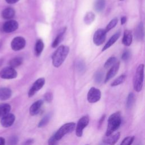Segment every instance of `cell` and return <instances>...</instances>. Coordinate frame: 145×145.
Returning <instances> with one entry per match:
<instances>
[{"instance_id": "obj_44", "label": "cell", "mask_w": 145, "mask_h": 145, "mask_svg": "<svg viewBox=\"0 0 145 145\" xmlns=\"http://www.w3.org/2000/svg\"><path fill=\"white\" fill-rule=\"evenodd\" d=\"M86 145H88V144H86Z\"/></svg>"}, {"instance_id": "obj_38", "label": "cell", "mask_w": 145, "mask_h": 145, "mask_svg": "<svg viewBox=\"0 0 145 145\" xmlns=\"http://www.w3.org/2000/svg\"><path fill=\"white\" fill-rule=\"evenodd\" d=\"M33 139H28L26 140L23 144L22 145H32L33 143Z\"/></svg>"}, {"instance_id": "obj_28", "label": "cell", "mask_w": 145, "mask_h": 145, "mask_svg": "<svg viewBox=\"0 0 145 145\" xmlns=\"http://www.w3.org/2000/svg\"><path fill=\"white\" fill-rule=\"evenodd\" d=\"M52 117V114L51 113H49L48 114H46V116H45L39 122L38 124V127H42L46 125L48 122H49L50 118Z\"/></svg>"}, {"instance_id": "obj_18", "label": "cell", "mask_w": 145, "mask_h": 145, "mask_svg": "<svg viewBox=\"0 0 145 145\" xmlns=\"http://www.w3.org/2000/svg\"><path fill=\"white\" fill-rule=\"evenodd\" d=\"M12 95L11 90L6 87L0 88V100H6L8 99Z\"/></svg>"}, {"instance_id": "obj_26", "label": "cell", "mask_w": 145, "mask_h": 145, "mask_svg": "<svg viewBox=\"0 0 145 145\" xmlns=\"http://www.w3.org/2000/svg\"><path fill=\"white\" fill-rule=\"evenodd\" d=\"M95 14L92 12H88L84 18V22L86 24H91L95 20Z\"/></svg>"}, {"instance_id": "obj_9", "label": "cell", "mask_w": 145, "mask_h": 145, "mask_svg": "<svg viewBox=\"0 0 145 145\" xmlns=\"http://www.w3.org/2000/svg\"><path fill=\"white\" fill-rule=\"evenodd\" d=\"M0 76L3 79H14L17 76V72L11 67H6L1 71Z\"/></svg>"}, {"instance_id": "obj_15", "label": "cell", "mask_w": 145, "mask_h": 145, "mask_svg": "<svg viewBox=\"0 0 145 145\" xmlns=\"http://www.w3.org/2000/svg\"><path fill=\"white\" fill-rule=\"evenodd\" d=\"M120 67V62H117L114 65H113L111 68L110 69V70H109V71L108 72L104 82L106 83L108 81H109L110 79H112L113 76H115V75L117 74V72L118 71Z\"/></svg>"}, {"instance_id": "obj_2", "label": "cell", "mask_w": 145, "mask_h": 145, "mask_svg": "<svg viewBox=\"0 0 145 145\" xmlns=\"http://www.w3.org/2000/svg\"><path fill=\"white\" fill-rule=\"evenodd\" d=\"M69 52V48L67 46H59L52 56L53 65L56 67H59L65 60Z\"/></svg>"}, {"instance_id": "obj_45", "label": "cell", "mask_w": 145, "mask_h": 145, "mask_svg": "<svg viewBox=\"0 0 145 145\" xmlns=\"http://www.w3.org/2000/svg\"><path fill=\"white\" fill-rule=\"evenodd\" d=\"M121 1H122V0H121Z\"/></svg>"}, {"instance_id": "obj_41", "label": "cell", "mask_w": 145, "mask_h": 145, "mask_svg": "<svg viewBox=\"0 0 145 145\" xmlns=\"http://www.w3.org/2000/svg\"><path fill=\"white\" fill-rule=\"evenodd\" d=\"M126 22V16H122L121 18V23L122 25L124 24Z\"/></svg>"}, {"instance_id": "obj_6", "label": "cell", "mask_w": 145, "mask_h": 145, "mask_svg": "<svg viewBox=\"0 0 145 145\" xmlns=\"http://www.w3.org/2000/svg\"><path fill=\"white\" fill-rule=\"evenodd\" d=\"M101 96V93L100 89L91 87L87 93V100L90 103H95L100 100Z\"/></svg>"}, {"instance_id": "obj_7", "label": "cell", "mask_w": 145, "mask_h": 145, "mask_svg": "<svg viewBox=\"0 0 145 145\" xmlns=\"http://www.w3.org/2000/svg\"><path fill=\"white\" fill-rule=\"evenodd\" d=\"M106 32L105 29H98L93 35V41L94 44L97 46L103 44L106 39Z\"/></svg>"}, {"instance_id": "obj_27", "label": "cell", "mask_w": 145, "mask_h": 145, "mask_svg": "<svg viewBox=\"0 0 145 145\" xmlns=\"http://www.w3.org/2000/svg\"><path fill=\"white\" fill-rule=\"evenodd\" d=\"M23 62V59L21 57H15L12 58L11 60H10L9 62V65L10 67L12 68L16 67L19 66H20Z\"/></svg>"}, {"instance_id": "obj_22", "label": "cell", "mask_w": 145, "mask_h": 145, "mask_svg": "<svg viewBox=\"0 0 145 145\" xmlns=\"http://www.w3.org/2000/svg\"><path fill=\"white\" fill-rule=\"evenodd\" d=\"M105 5V0H96L94 3V9L98 12H101Z\"/></svg>"}, {"instance_id": "obj_10", "label": "cell", "mask_w": 145, "mask_h": 145, "mask_svg": "<svg viewBox=\"0 0 145 145\" xmlns=\"http://www.w3.org/2000/svg\"><path fill=\"white\" fill-rule=\"evenodd\" d=\"M25 45V40L22 37H16L11 41V48L15 51L20 50L24 48Z\"/></svg>"}, {"instance_id": "obj_40", "label": "cell", "mask_w": 145, "mask_h": 145, "mask_svg": "<svg viewBox=\"0 0 145 145\" xmlns=\"http://www.w3.org/2000/svg\"><path fill=\"white\" fill-rule=\"evenodd\" d=\"M77 66H78V67L79 71H82V70H83L84 69V65L82 63V62L79 63Z\"/></svg>"}, {"instance_id": "obj_29", "label": "cell", "mask_w": 145, "mask_h": 145, "mask_svg": "<svg viewBox=\"0 0 145 145\" xmlns=\"http://www.w3.org/2000/svg\"><path fill=\"white\" fill-rule=\"evenodd\" d=\"M126 78V76L124 74L120 75L119 77L116 78L112 83H111V86H117L118 85H120L123 83Z\"/></svg>"}, {"instance_id": "obj_16", "label": "cell", "mask_w": 145, "mask_h": 145, "mask_svg": "<svg viewBox=\"0 0 145 145\" xmlns=\"http://www.w3.org/2000/svg\"><path fill=\"white\" fill-rule=\"evenodd\" d=\"M121 35V31H118L115 34H114L110 38V39L108 41V42L106 43V44L104 45V46L103 47L102 51H104L105 50H106L107 49L109 48L112 45H113L116 41L118 39V38L120 37Z\"/></svg>"}, {"instance_id": "obj_42", "label": "cell", "mask_w": 145, "mask_h": 145, "mask_svg": "<svg viewBox=\"0 0 145 145\" xmlns=\"http://www.w3.org/2000/svg\"><path fill=\"white\" fill-rule=\"evenodd\" d=\"M19 0H6V1L10 4H13V3H15L17 2H18Z\"/></svg>"}, {"instance_id": "obj_25", "label": "cell", "mask_w": 145, "mask_h": 145, "mask_svg": "<svg viewBox=\"0 0 145 145\" xmlns=\"http://www.w3.org/2000/svg\"><path fill=\"white\" fill-rule=\"evenodd\" d=\"M135 103V96L133 92H130L127 97V100H126V108L127 109H130L131 108L134 104Z\"/></svg>"}, {"instance_id": "obj_5", "label": "cell", "mask_w": 145, "mask_h": 145, "mask_svg": "<svg viewBox=\"0 0 145 145\" xmlns=\"http://www.w3.org/2000/svg\"><path fill=\"white\" fill-rule=\"evenodd\" d=\"M89 117L84 116L78 121L75 126V134L78 137H81L83 135V130L87 126L89 123Z\"/></svg>"}, {"instance_id": "obj_1", "label": "cell", "mask_w": 145, "mask_h": 145, "mask_svg": "<svg viewBox=\"0 0 145 145\" xmlns=\"http://www.w3.org/2000/svg\"><path fill=\"white\" fill-rule=\"evenodd\" d=\"M121 123V116L120 112H117L112 114L108 120V125L105 133V136L112 134L116 131Z\"/></svg>"}, {"instance_id": "obj_32", "label": "cell", "mask_w": 145, "mask_h": 145, "mask_svg": "<svg viewBox=\"0 0 145 145\" xmlns=\"http://www.w3.org/2000/svg\"><path fill=\"white\" fill-rule=\"evenodd\" d=\"M118 23V19L116 18H114L112 20H111V21L108 24L106 28L105 29V31L106 32H108L110 30H111L112 28H113L116 25V24H117Z\"/></svg>"}, {"instance_id": "obj_14", "label": "cell", "mask_w": 145, "mask_h": 145, "mask_svg": "<svg viewBox=\"0 0 145 145\" xmlns=\"http://www.w3.org/2000/svg\"><path fill=\"white\" fill-rule=\"evenodd\" d=\"M44 101L42 100H39L35 102H34L29 108V113L31 116H35L37 114L40 109L41 108L43 105Z\"/></svg>"}, {"instance_id": "obj_21", "label": "cell", "mask_w": 145, "mask_h": 145, "mask_svg": "<svg viewBox=\"0 0 145 145\" xmlns=\"http://www.w3.org/2000/svg\"><path fill=\"white\" fill-rule=\"evenodd\" d=\"M66 28H63L60 31V32H59V33L58 34V35L57 36V37H56V39H54V41L52 43V46L53 48H56L61 42V41L63 39V37L64 33L66 31Z\"/></svg>"}, {"instance_id": "obj_19", "label": "cell", "mask_w": 145, "mask_h": 145, "mask_svg": "<svg viewBox=\"0 0 145 145\" xmlns=\"http://www.w3.org/2000/svg\"><path fill=\"white\" fill-rule=\"evenodd\" d=\"M15 15V10L11 7L4 9L2 12V16L5 19H11Z\"/></svg>"}, {"instance_id": "obj_8", "label": "cell", "mask_w": 145, "mask_h": 145, "mask_svg": "<svg viewBox=\"0 0 145 145\" xmlns=\"http://www.w3.org/2000/svg\"><path fill=\"white\" fill-rule=\"evenodd\" d=\"M45 82V80L44 78H40L37 79L34 83L33 84L32 86L30 88L28 91V95L29 97H32L37 91H39L42 87L44 86Z\"/></svg>"}, {"instance_id": "obj_37", "label": "cell", "mask_w": 145, "mask_h": 145, "mask_svg": "<svg viewBox=\"0 0 145 145\" xmlns=\"http://www.w3.org/2000/svg\"><path fill=\"white\" fill-rule=\"evenodd\" d=\"M130 56V51L128 50H126L125 51L123 52V53L122 54L121 58L123 61H127L129 59Z\"/></svg>"}, {"instance_id": "obj_20", "label": "cell", "mask_w": 145, "mask_h": 145, "mask_svg": "<svg viewBox=\"0 0 145 145\" xmlns=\"http://www.w3.org/2000/svg\"><path fill=\"white\" fill-rule=\"evenodd\" d=\"M144 36V27L142 23H139L135 31V37L137 40H140Z\"/></svg>"}, {"instance_id": "obj_3", "label": "cell", "mask_w": 145, "mask_h": 145, "mask_svg": "<svg viewBox=\"0 0 145 145\" xmlns=\"http://www.w3.org/2000/svg\"><path fill=\"white\" fill-rule=\"evenodd\" d=\"M144 66L143 64L139 65L136 70L134 76L133 86L135 91L137 92H140L143 87L144 79Z\"/></svg>"}, {"instance_id": "obj_13", "label": "cell", "mask_w": 145, "mask_h": 145, "mask_svg": "<svg viewBox=\"0 0 145 145\" xmlns=\"http://www.w3.org/2000/svg\"><path fill=\"white\" fill-rule=\"evenodd\" d=\"M120 133L117 132L114 134H111L108 136H105L103 138V141L106 144L114 145L120 138Z\"/></svg>"}, {"instance_id": "obj_23", "label": "cell", "mask_w": 145, "mask_h": 145, "mask_svg": "<svg viewBox=\"0 0 145 145\" xmlns=\"http://www.w3.org/2000/svg\"><path fill=\"white\" fill-rule=\"evenodd\" d=\"M44 46V45L42 40L41 39H39L36 42L35 49V53L37 56H39L41 54V52L43 50Z\"/></svg>"}, {"instance_id": "obj_11", "label": "cell", "mask_w": 145, "mask_h": 145, "mask_svg": "<svg viewBox=\"0 0 145 145\" xmlns=\"http://www.w3.org/2000/svg\"><path fill=\"white\" fill-rule=\"evenodd\" d=\"M15 120V117L12 113H8L6 115L2 117L0 123L4 127H9L11 126Z\"/></svg>"}, {"instance_id": "obj_24", "label": "cell", "mask_w": 145, "mask_h": 145, "mask_svg": "<svg viewBox=\"0 0 145 145\" xmlns=\"http://www.w3.org/2000/svg\"><path fill=\"white\" fill-rule=\"evenodd\" d=\"M11 106L8 104H2L0 105V117H3L9 113Z\"/></svg>"}, {"instance_id": "obj_30", "label": "cell", "mask_w": 145, "mask_h": 145, "mask_svg": "<svg viewBox=\"0 0 145 145\" xmlns=\"http://www.w3.org/2000/svg\"><path fill=\"white\" fill-rule=\"evenodd\" d=\"M116 58L114 57H111L107 59L106 62L104 64V67L105 69H108L109 67H112L116 63Z\"/></svg>"}, {"instance_id": "obj_35", "label": "cell", "mask_w": 145, "mask_h": 145, "mask_svg": "<svg viewBox=\"0 0 145 145\" xmlns=\"http://www.w3.org/2000/svg\"><path fill=\"white\" fill-rule=\"evenodd\" d=\"M48 143V145H58V140L55 138L54 135L49 138Z\"/></svg>"}, {"instance_id": "obj_17", "label": "cell", "mask_w": 145, "mask_h": 145, "mask_svg": "<svg viewBox=\"0 0 145 145\" xmlns=\"http://www.w3.org/2000/svg\"><path fill=\"white\" fill-rule=\"evenodd\" d=\"M133 41V36L130 31L125 30L123 33V36L122 40V42L123 45L126 46H129L131 45Z\"/></svg>"}, {"instance_id": "obj_33", "label": "cell", "mask_w": 145, "mask_h": 145, "mask_svg": "<svg viewBox=\"0 0 145 145\" xmlns=\"http://www.w3.org/2000/svg\"><path fill=\"white\" fill-rule=\"evenodd\" d=\"M19 139L17 136L13 135L10 137L7 142V145H16L18 143Z\"/></svg>"}, {"instance_id": "obj_39", "label": "cell", "mask_w": 145, "mask_h": 145, "mask_svg": "<svg viewBox=\"0 0 145 145\" xmlns=\"http://www.w3.org/2000/svg\"><path fill=\"white\" fill-rule=\"evenodd\" d=\"M105 114H103L101 116V117L100 118V120L99 121V127H100L102 125V124H103V122H104V121L105 120Z\"/></svg>"}, {"instance_id": "obj_12", "label": "cell", "mask_w": 145, "mask_h": 145, "mask_svg": "<svg viewBox=\"0 0 145 145\" xmlns=\"http://www.w3.org/2000/svg\"><path fill=\"white\" fill-rule=\"evenodd\" d=\"M18 28V23L16 21L14 20H10L6 22L3 26L2 29L6 33L12 32L16 30Z\"/></svg>"}, {"instance_id": "obj_34", "label": "cell", "mask_w": 145, "mask_h": 145, "mask_svg": "<svg viewBox=\"0 0 145 145\" xmlns=\"http://www.w3.org/2000/svg\"><path fill=\"white\" fill-rule=\"evenodd\" d=\"M103 73L101 71H97L95 75V81L97 83H100L103 80Z\"/></svg>"}, {"instance_id": "obj_31", "label": "cell", "mask_w": 145, "mask_h": 145, "mask_svg": "<svg viewBox=\"0 0 145 145\" xmlns=\"http://www.w3.org/2000/svg\"><path fill=\"white\" fill-rule=\"evenodd\" d=\"M134 138H135L134 136H129L125 137L121 142L120 145H131L134 140Z\"/></svg>"}, {"instance_id": "obj_4", "label": "cell", "mask_w": 145, "mask_h": 145, "mask_svg": "<svg viewBox=\"0 0 145 145\" xmlns=\"http://www.w3.org/2000/svg\"><path fill=\"white\" fill-rule=\"evenodd\" d=\"M76 124L74 122H69L63 125L54 134L55 138L58 141L65 135L72 132L75 129Z\"/></svg>"}, {"instance_id": "obj_43", "label": "cell", "mask_w": 145, "mask_h": 145, "mask_svg": "<svg viewBox=\"0 0 145 145\" xmlns=\"http://www.w3.org/2000/svg\"><path fill=\"white\" fill-rule=\"evenodd\" d=\"M0 145H5V139L2 137H0Z\"/></svg>"}, {"instance_id": "obj_36", "label": "cell", "mask_w": 145, "mask_h": 145, "mask_svg": "<svg viewBox=\"0 0 145 145\" xmlns=\"http://www.w3.org/2000/svg\"><path fill=\"white\" fill-rule=\"evenodd\" d=\"M44 99L48 103H50L53 100V95L51 92H46L44 95Z\"/></svg>"}]
</instances>
